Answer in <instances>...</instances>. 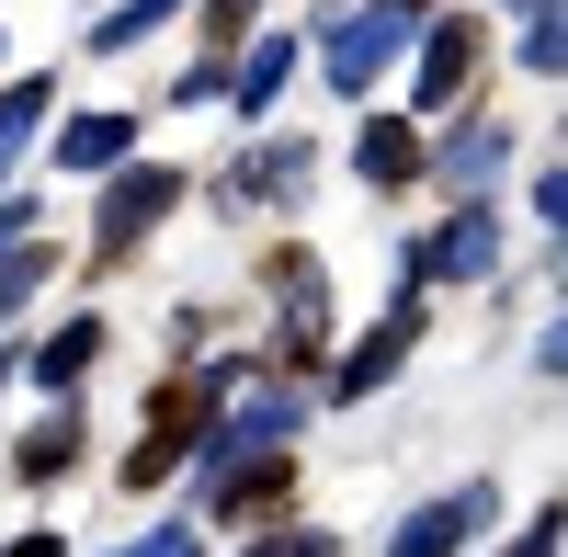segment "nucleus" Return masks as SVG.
<instances>
[{
  "label": "nucleus",
  "instance_id": "nucleus-1",
  "mask_svg": "<svg viewBox=\"0 0 568 557\" xmlns=\"http://www.w3.org/2000/svg\"><path fill=\"white\" fill-rule=\"evenodd\" d=\"M409 273H420V285H489V273H500V227H489V205H466L455 227H433V240L409 251Z\"/></svg>",
  "mask_w": 568,
  "mask_h": 557
},
{
  "label": "nucleus",
  "instance_id": "nucleus-2",
  "mask_svg": "<svg viewBox=\"0 0 568 557\" xmlns=\"http://www.w3.org/2000/svg\"><path fill=\"white\" fill-rule=\"evenodd\" d=\"M171 194H182L171 171H114V182H103V216H91V240H103V251H136V240L171 216Z\"/></svg>",
  "mask_w": 568,
  "mask_h": 557
},
{
  "label": "nucleus",
  "instance_id": "nucleus-3",
  "mask_svg": "<svg viewBox=\"0 0 568 557\" xmlns=\"http://www.w3.org/2000/svg\"><path fill=\"white\" fill-rule=\"evenodd\" d=\"M307 171H318V149H307V136H262V149L227 171L216 194H227V205H284V194H307Z\"/></svg>",
  "mask_w": 568,
  "mask_h": 557
},
{
  "label": "nucleus",
  "instance_id": "nucleus-4",
  "mask_svg": "<svg viewBox=\"0 0 568 557\" xmlns=\"http://www.w3.org/2000/svg\"><path fill=\"white\" fill-rule=\"evenodd\" d=\"M489 524V478H466V489H444V500H420V513L398 524V557H455L466 535Z\"/></svg>",
  "mask_w": 568,
  "mask_h": 557
},
{
  "label": "nucleus",
  "instance_id": "nucleus-5",
  "mask_svg": "<svg viewBox=\"0 0 568 557\" xmlns=\"http://www.w3.org/2000/svg\"><path fill=\"white\" fill-rule=\"evenodd\" d=\"M296 422H307V387H262V398H251L227 433H205V467H227V455H273Z\"/></svg>",
  "mask_w": 568,
  "mask_h": 557
},
{
  "label": "nucleus",
  "instance_id": "nucleus-6",
  "mask_svg": "<svg viewBox=\"0 0 568 557\" xmlns=\"http://www.w3.org/2000/svg\"><path fill=\"white\" fill-rule=\"evenodd\" d=\"M398 45H409V23H398V12H364V23H342V34H329V80H342V91H364L375 69L398 58Z\"/></svg>",
  "mask_w": 568,
  "mask_h": 557
},
{
  "label": "nucleus",
  "instance_id": "nucleus-7",
  "mask_svg": "<svg viewBox=\"0 0 568 557\" xmlns=\"http://www.w3.org/2000/svg\"><path fill=\"white\" fill-rule=\"evenodd\" d=\"M409 331H420V318H409V307L387 318V331H364V342L342 353V376H329V398H375V387H387V376H398V364H409Z\"/></svg>",
  "mask_w": 568,
  "mask_h": 557
},
{
  "label": "nucleus",
  "instance_id": "nucleus-8",
  "mask_svg": "<svg viewBox=\"0 0 568 557\" xmlns=\"http://www.w3.org/2000/svg\"><path fill=\"white\" fill-rule=\"evenodd\" d=\"M466 69H478V23H433V34H420V80H409V103H455Z\"/></svg>",
  "mask_w": 568,
  "mask_h": 557
},
{
  "label": "nucleus",
  "instance_id": "nucleus-9",
  "mask_svg": "<svg viewBox=\"0 0 568 557\" xmlns=\"http://www.w3.org/2000/svg\"><path fill=\"white\" fill-rule=\"evenodd\" d=\"M500 160H511V125H500V114H466V125L444 136V160H433V171L455 182V194H478V182H489Z\"/></svg>",
  "mask_w": 568,
  "mask_h": 557
},
{
  "label": "nucleus",
  "instance_id": "nucleus-10",
  "mask_svg": "<svg viewBox=\"0 0 568 557\" xmlns=\"http://www.w3.org/2000/svg\"><path fill=\"white\" fill-rule=\"evenodd\" d=\"M353 171L375 182V194H398V182H420V136H409L398 114H375V125H364V149H353Z\"/></svg>",
  "mask_w": 568,
  "mask_h": 557
},
{
  "label": "nucleus",
  "instance_id": "nucleus-11",
  "mask_svg": "<svg viewBox=\"0 0 568 557\" xmlns=\"http://www.w3.org/2000/svg\"><path fill=\"white\" fill-rule=\"evenodd\" d=\"M45 103H58V80H45V69H34V80H12V91H0V182H12V160H23V136L45 125Z\"/></svg>",
  "mask_w": 568,
  "mask_h": 557
},
{
  "label": "nucleus",
  "instance_id": "nucleus-12",
  "mask_svg": "<svg viewBox=\"0 0 568 557\" xmlns=\"http://www.w3.org/2000/svg\"><path fill=\"white\" fill-rule=\"evenodd\" d=\"M91 353H103V318H69V331H58V342H45V353H34V387H45V398H69Z\"/></svg>",
  "mask_w": 568,
  "mask_h": 557
},
{
  "label": "nucleus",
  "instance_id": "nucleus-13",
  "mask_svg": "<svg viewBox=\"0 0 568 557\" xmlns=\"http://www.w3.org/2000/svg\"><path fill=\"white\" fill-rule=\"evenodd\" d=\"M284 80H296V45H284V34H262L251 58H240V80H227V91H240V114H262V103H273Z\"/></svg>",
  "mask_w": 568,
  "mask_h": 557
},
{
  "label": "nucleus",
  "instance_id": "nucleus-14",
  "mask_svg": "<svg viewBox=\"0 0 568 557\" xmlns=\"http://www.w3.org/2000/svg\"><path fill=\"white\" fill-rule=\"evenodd\" d=\"M58 160H69V171H114V160H125V114H80V125L58 136Z\"/></svg>",
  "mask_w": 568,
  "mask_h": 557
},
{
  "label": "nucleus",
  "instance_id": "nucleus-15",
  "mask_svg": "<svg viewBox=\"0 0 568 557\" xmlns=\"http://www.w3.org/2000/svg\"><path fill=\"white\" fill-rule=\"evenodd\" d=\"M171 12H182V0H125V12H103V23H91V45H103V58H125V45H136V34H160Z\"/></svg>",
  "mask_w": 568,
  "mask_h": 557
},
{
  "label": "nucleus",
  "instance_id": "nucleus-16",
  "mask_svg": "<svg viewBox=\"0 0 568 557\" xmlns=\"http://www.w3.org/2000/svg\"><path fill=\"white\" fill-rule=\"evenodd\" d=\"M34 285H45V240H12V251H0V318H23Z\"/></svg>",
  "mask_w": 568,
  "mask_h": 557
},
{
  "label": "nucleus",
  "instance_id": "nucleus-17",
  "mask_svg": "<svg viewBox=\"0 0 568 557\" xmlns=\"http://www.w3.org/2000/svg\"><path fill=\"white\" fill-rule=\"evenodd\" d=\"M284 489V455H262V467H240V478H216V513H251V500H273Z\"/></svg>",
  "mask_w": 568,
  "mask_h": 557
},
{
  "label": "nucleus",
  "instance_id": "nucleus-18",
  "mask_svg": "<svg viewBox=\"0 0 568 557\" xmlns=\"http://www.w3.org/2000/svg\"><path fill=\"white\" fill-rule=\"evenodd\" d=\"M12 467H23V478H58V467H69V422H45V433H23V455H12Z\"/></svg>",
  "mask_w": 568,
  "mask_h": 557
},
{
  "label": "nucleus",
  "instance_id": "nucleus-19",
  "mask_svg": "<svg viewBox=\"0 0 568 557\" xmlns=\"http://www.w3.org/2000/svg\"><path fill=\"white\" fill-rule=\"evenodd\" d=\"M262 12V0H205V34H216V58H227V45H240V23Z\"/></svg>",
  "mask_w": 568,
  "mask_h": 557
},
{
  "label": "nucleus",
  "instance_id": "nucleus-20",
  "mask_svg": "<svg viewBox=\"0 0 568 557\" xmlns=\"http://www.w3.org/2000/svg\"><path fill=\"white\" fill-rule=\"evenodd\" d=\"M557 58H568V45H557V12H535V23H524V69H557Z\"/></svg>",
  "mask_w": 568,
  "mask_h": 557
},
{
  "label": "nucleus",
  "instance_id": "nucleus-21",
  "mask_svg": "<svg viewBox=\"0 0 568 557\" xmlns=\"http://www.w3.org/2000/svg\"><path fill=\"white\" fill-rule=\"evenodd\" d=\"M251 557H329V535H273V546H251Z\"/></svg>",
  "mask_w": 568,
  "mask_h": 557
},
{
  "label": "nucleus",
  "instance_id": "nucleus-22",
  "mask_svg": "<svg viewBox=\"0 0 568 557\" xmlns=\"http://www.w3.org/2000/svg\"><path fill=\"white\" fill-rule=\"evenodd\" d=\"M125 557H194V535L171 524V535H149V546H125Z\"/></svg>",
  "mask_w": 568,
  "mask_h": 557
},
{
  "label": "nucleus",
  "instance_id": "nucleus-23",
  "mask_svg": "<svg viewBox=\"0 0 568 557\" xmlns=\"http://www.w3.org/2000/svg\"><path fill=\"white\" fill-rule=\"evenodd\" d=\"M511 557H557V524L535 513V524H524V546H511Z\"/></svg>",
  "mask_w": 568,
  "mask_h": 557
},
{
  "label": "nucleus",
  "instance_id": "nucleus-24",
  "mask_svg": "<svg viewBox=\"0 0 568 557\" xmlns=\"http://www.w3.org/2000/svg\"><path fill=\"white\" fill-rule=\"evenodd\" d=\"M0 557H69V546L58 535H23V546H0Z\"/></svg>",
  "mask_w": 568,
  "mask_h": 557
},
{
  "label": "nucleus",
  "instance_id": "nucleus-25",
  "mask_svg": "<svg viewBox=\"0 0 568 557\" xmlns=\"http://www.w3.org/2000/svg\"><path fill=\"white\" fill-rule=\"evenodd\" d=\"M375 12H398V23H420V0H375Z\"/></svg>",
  "mask_w": 568,
  "mask_h": 557
},
{
  "label": "nucleus",
  "instance_id": "nucleus-26",
  "mask_svg": "<svg viewBox=\"0 0 568 557\" xmlns=\"http://www.w3.org/2000/svg\"><path fill=\"white\" fill-rule=\"evenodd\" d=\"M511 12H557V0H511Z\"/></svg>",
  "mask_w": 568,
  "mask_h": 557
}]
</instances>
